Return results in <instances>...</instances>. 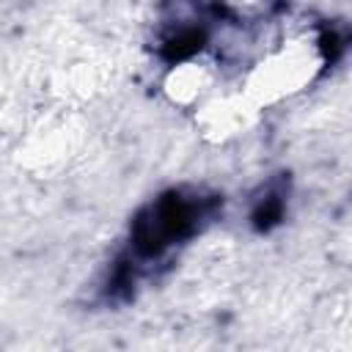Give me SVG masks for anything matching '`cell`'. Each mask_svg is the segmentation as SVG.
I'll list each match as a JSON object with an SVG mask.
<instances>
[{"instance_id":"cell-1","label":"cell","mask_w":352,"mask_h":352,"mask_svg":"<svg viewBox=\"0 0 352 352\" xmlns=\"http://www.w3.org/2000/svg\"><path fill=\"white\" fill-rule=\"evenodd\" d=\"M324 38L311 28H300L272 41L239 77L236 88L261 113L264 107H275L311 88L324 72Z\"/></svg>"},{"instance_id":"cell-2","label":"cell","mask_w":352,"mask_h":352,"mask_svg":"<svg viewBox=\"0 0 352 352\" xmlns=\"http://www.w3.org/2000/svg\"><path fill=\"white\" fill-rule=\"evenodd\" d=\"M220 63L209 52H192L168 66L162 77V94L182 110H195L206 96L220 88Z\"/></svg>"},{"instance_id":"cell-3","label":"cell","mask_w":352,"mask_h":352,"mask_svg":"<svg viewBox=\"0 0 352 352\" xmlns=\"http://www.w3.org/2000/svg\"><path fill=\"white\" fill-rule=\"evenodd\" d=\"M195 124L198 129L212 138V140H228V138H236L239 132H245L258 110L248 102V96L234 85V88H217L212 96H206L195 110Z\"/></svg>"}]
</instances>
